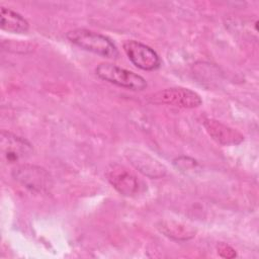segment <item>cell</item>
<instances>
[{"label":"cell","instance_id":"cell-7","mask_svg":"<svg viewBox=\"0 0 259 259\" xmlns=\"http://www.w3.org/2000/svg\"><path fill=\"white\" fill-rule=\"evenodd\" d=\"M106 176L110 184L122 195L133 196L139 193L141 189V181L138 177L120 165H111L106 172Z\"/></svg>","mask_w":259,"mask_h":259},{"label":"cell","instance_id":"cell-3","mask_svg":"<svg viewBox=\"0 0 259 259\" xmlns=\"http://www.w3.org/2000/svg\"><path fill=\"white\" fill-rule=\"evenodd\" d=\"M12 177L23 187L33 192L47 193L53 186L51 174L42 167L22 164L15 167L12 171Z\"/></svg>","mask_w":259,"mask_h":259},{"label":"cell","instance_id":"cell-4","mask_svg":"<svg viewBox=\"0 0 259 259\" xmlns=\"http://www.w3.org/2000/svg\"><path fill=\"white\" fill-rule=\"evenodd\" d=\"M155 104H167L181 108H195L202 103V99L195 91L184 87H171L160 90L150 97Z\"/></svg>","mask_w":259,"mask_h":259},{"label":"cell","instance_id":"cell-1","mask_svg":"<svg viewBox=\"0 0 259 259\" xmlns=\"http://www.w3.org/2000/svg\"><path fill=\"white\" fill-rule=\"evenodd\" d=\"M66 37L80 49L91 52L107 59H116L118 50L114 42L106 35L86 28L69 30Z\"/></svg>","mask_w":259,"mask_h":259},{"label":"cell","instance_id":"cell-5","mask_svg":"<svg viewBox=\"0 0 259 259\" xmlns=\"http://www.w3.org/2000/svg\"><path fill=\"white\" fill-rule=\"evenodd\" d=\"M122 47L128 60L137 68L144 71H154L160 68L161 59L151 47L135 39L125 40Z\"/></svg>","mask_w":259,"mask_h":259},{"label":"cell","instance_id":"cell-11","mask_svg":"<svg viewBox=\"0 0 259 259\" xmlns=\"http://www.w3.org/2000/svg\"><path fill=\"white\" fill-rule=\"evenodd\" d=\"M217 250H218L219 255L223 258L231 259V258H234L237 256L236 251L230 245H228L227 243H224V242H221L218 244Z\"/></svg>","mask_w":259,"mask_h":259},{"label":"cell","instance_id":"cell-8","mask_svg":"<svg viewBox=\"0 0 259 259\" xmlns=\"http://www.w3.org/2000/svg\"><path fill=\"white\" fill-rule=\"evenodd\" d=\"M203 126L208 136L222 146H236L244 141V136L240 132L219 120L206 118L203 121Z\"/></svg>","mask_w":259,"mask_h":259},{"label":"cell","instance_id":"cell-2","mask_svg":"<svg viewBox=\"0 0 259 259\" xmlns=\"http://www.w3.org/2000/svg\"><path fill=\"white\" fill-rule=\"evenodd\" d=\"M95 73L100 79L128 90L141 91L147 87V81L141 75L111 63L99 64Z\"/></svg>","mask_w":259,"mask_h":259},{"label":"cell","instance_id":"cell-10","mask_svg":"<svg viewBox=\"0 0 259 259\" xmlns=\"http://www.w3.org/2000/svg\"><path fill=\"white\" fill-rule=\"evenodd\" d=\"M1 29L11 33H26L29 29L28 21L18 12L4 7L0 10Z\"/></svg>","mask_w":259,"mask_h":259},{"label":"cell","instance_id":"cell-6","mask_svg":"<svg viewBox=\"0 0 259 259\" xmlns=\"http://www.w3.org/2000/svg\"><path fill=\"white\" fill-rule=\"evenodd\" d=\"M2 158L8 163H15L28 158L32 152V145L24 138L2 131L0 138Z\"/></svg>","mask_w":259,"mask_h":259},{"label":"cell","instance_id":"cell-9","mask_svg":"<svg viewBox=\"0 0 259 259\" xmlns=\"http://www.w3.org/2000/svg\"><path fill=\"white\" fill-rule=\"evenodd\" d=\"M127 159L144 175L151 178H160L166 174V168L158 160L154 159L147 153L140 151L130 152Z\"/></svg>","mask_w":259,"mask_h":259}]
</instances>
